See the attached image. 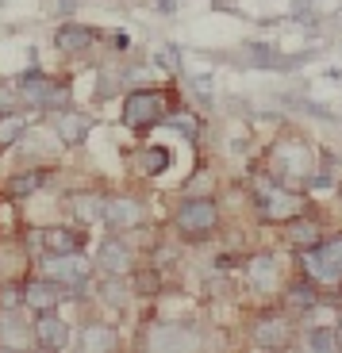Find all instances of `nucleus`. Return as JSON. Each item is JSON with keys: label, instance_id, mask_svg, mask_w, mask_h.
<instances>
[{"label": "nucleus", "instance_id": "f257e3e1", "mask_svg": "<svg viewBox=\"0 0 342 353\" xmlns=\"http://www.w3.org/2000/svg\"><path fill=\"white\" fill-rule=\"evenodd\" d=\"M300 269H304L307 281L319 284H339L342 281V234L339 239H319L316 246L300 250Z\"/></svg>", "mask_w": 342, "mask_h": 353}, {"label": "nucleus", "instance_id": "f03ea898", "mask_svg": "<svg viewBox=\"0 0 342 353\" xmlns=\"http://www.w3.org/2000/svg\"><path fill=\"white\" fill-rule=\"evenodd\" d=\"M16 88H19L23 100H31V108H43V112H50V115L70 104V85L46 77V73H39V70H27Z\"/></svg>", "mask_w": 342, "mask_h": 353}, {"label": "nucleus", "instance_id": "7ed1b4c3", "mask_svg": "<svg viewBox=\"0 0 342 353\" xmlns=\"http://www.w3.org/2000/svg\"><path fill=\"white\" fill-rule=\"evenodd\" d=\"M120 119H123V127H131V131H146V127L166 119V100H162L158 92L139 88V92H131V97L123 100Z\"/></svg>", "mask_w": 342, "mask_h": 353}, {"label": "nucleus", "instance_id": "20e7f679", "mask_svg": "<svg viewBox=\"0 0 342 353\" xmlns=\"http://www.w3.org/2000/svg\"><path fill=\"white\" fill-rule=\"evenodd\" d=\"M216 223H220V208H216V200H208V196L184 200L181 208H177V227H181V234H189V239L211 234Z\"/></svg>", "mask_w": 342, "mask_h": 353}, {"label": "nucleus", "instance_id": "39448f33", "mask_svg": "<svg viewBox=\"0 0 342 353\" xmlns=\"http://www.w3.org/2000/svg\"><path fill=\"white\" fill-rule=\"evenodd\" d=\"M258 208H262L265 219L289 223L304 212V200H300L296 192H289L285 185H277V188H262V192H258Z\"/></svg>", "mask_w": 342, "mask_h": 353}, {"label": "nucleus", "instance_id": "423d86ee", "mask_svg": "<svg viewBox=\"0 0 342 353\" xmlns=\"http://www.w3.org/2000/svg\"><path fill=\"white\" fill-rule=\"evenodd\" d=\"M46 273H50L58 284H81L88 273H93V261H88L81 250H73V254H50Z\"/></svg>", "mask_w": 342, "mask_h": 353}, {"label": "nucleus", "instance_id": "0eeeda50", "mask_svg": "<svg viewBox=\"0 0 342 353\" xmlns=\"http://www.w3.org/2000/svg\"><path fill=\"white\" fill-rule=\"evenodd\" d=\"M66 296V284H58L54 276H35L23 284V307L31 311H54Z\"/></svg>", "mask_w": 342, "mask_h": 353}, {"label": "nucleus", "instance_id": "6e6552de", "mask_svg": "<svg viewBox=\"0 0 342 353\" xmlns=\"http://www.w3.org/2000/svg\"><path fill=\"white\" fill-rule=\"evenodd\" d=\"M250 338H254V345H262V350H281V345L292 342V323L285 315H262L250 327Z\"/></svg>", "mask_w": 342, "mask_h": 353}, {"label": "nucleus", "instance_id": "1a4fd4ad", "mask_svg": "<svg viewBox=\"0 0 342 353\" xmlns=\"http://www.w3.org/2000/svg\"><path fill=\"white\" fill-rule=\"evenodd\" d=\"M104 223L112 230H131L142 223V203L135 196H108L104 200Z\"/></svg>", "mask_w": 342, "mask_h": 353}, {"label": "nucleus", "instance_id": "9d476101", "mask_svg": "<svg viewBox=\"0 0 342 353\" xmlns=\"http://www.w3.org/2000/svg\"><path fill=\"white\" fill-rule=\"evenodd\" d=\"M131 261H135V254H131V246H127L123 239H104V242H100V250H97V265L104 269L108 276L131 273Z\"/></svg>", "mask_w": 342, "mask_h": 353}, {"label": "nucleus", "instance_id": "9b49d317", "mask_svg": "<svg viewBox=\"0 0 342 353\" xmlns=\"http://www.w3.org/2000/svg\"><path fill=\"white\" fill-rule=\"evenodd\" d=\"M35 342L46 345V350H66V345H70V327H66V319H58L54 311H39Z\"/></svg>", "mask_w": 342, "mask_h": 353}, {"label": "nucleus", "instance_id": "f8f14e48", "mask_svg": "<svg viewBox=\"0 0 342 353\" xmlns=\"http://www.w3.org/2000/svg\"><path fill=\"white\" fill-rule=\"evenodd\" d=\"M54 134H58V142H66V146H81L85 134H88V115L73 112V108L54 112Z\"/></svg>", "mask_w": 342, "mask_h": 353}, {"label": "nucleus", "instance_id": "ddd939ff", "mask_svg": "<svg viewBox=\"0 0 342 353\" xmlns=\"http://www.w3.org/2000/svg\"><path fill=\"white\" fill-rule=\"evenodd\" d=\"M277 273H281V269H277V257L262 254L246 265V284L254 292H262V296H269V292L277 288Z\"/></svg>", "mask_w": 342, "mask_h": 353}, {"label": "nucleus", "instance_id": "4468645a", "mask_svg": "<svg viewBox=\"0 0 342 353\" xmlns=\"http://www.w3.org/2000/svg\"><path fill=\"white\" fill-rule=\"evenodd\" d=\"M150 345H154V350H173V345L196 350V345H200V338H196L193 330H184L181 323H162V327L150 330Z\"/></svg>", "mask_w": 342, "mask_h": 353}, {"label": "nucleus", "instance_id": "2eb2a0df", "mask_svg": "<svg viewBox=\"0 0 342 353\" xmlns=\"http://www.w3.org/2000/svg\"><path fill=\"white\" fill-rule=\"evenodd\" d=\"M93 43H97V31H88V27H81V23H61L58 31H54V46L66 50V54H81Z\"/></svg>", "mask_w": 342, "mask_h": 353}, {"label": "nucleus", "instance_id": "dca6fc26", "mask_svg": "<svg viewBox=\"0 0 342 353\" xmlns=\"http://www.w3.org/2000/svg\"><path fill=\"white\" fill-rule=\"evenodd\" d=\"M77 345L85 353H108V350L120 345V334H115L112 327H104V323H88V327L77 334Z\"/></svg>", "mask_w": 342, "mask_h": 353}, {"label": "nucleus", "instance_id": "f3484780", "mask_svg": "<svg viewBox=\"0 0 342 353\" xmlns=\"http://www.w3.org/2000/svg\"><path fill=\"white\" fill-rule=\"evenodd\" d=\"M39 242H43L46 254H73V250L85 246V239L70 227H46L43 234H39Z\"/></svg>", "mask_w": 342, "mask_h": 353}, {"label": "nucleus", "instance_id": "a211bd4d", "mask_svg": "<svg viewBox=\"0 0 342 353\" xmlns=\"http://www.w3.org/2000/svg\"><path fill=\"white\" fill-rule=\"evenodd\" d=\"M31 327H23L12 311H0V345H8V350H27L31 345Z\"/></svg>", "mask_w": 342, "mask_h": 353}, {"label": "nucleus", "instance_id": "6ab92c4d", "mask_svg": "<svg viewBox=\"0 0 342 353\" xmlns=\"http://www.w3.org/2000/svg\"><path fill=\"white\" fill-rule=\"evenodd\" d=\"M169 161H173V154H169L166 146H146V150H139V154H135V169H139V173H146V176L166 173V169H169Z\"/></svg>", "mask_w": 342, "mask_h": 353}, {"label": "nucleus", "instance_id": "aec40b11", "mask_svg": "<svg viewBox=\"0 0 342 353\" xmlns=\"http://www.w3.org/2000/svg\"><path fill=\"white\" fill-rule=\"evenodd\" d=\"M73 215H77V223H100L104 219V196L97 192H77L73 196Z\"/></svg>", "mask_w": 342, "mask_h": 353}, {"label": "nucleus", "instance_id": "412c9836", "mask_svg": "<svg viewBox=\"0 0 342 353\" xmlns=\"http://www.w3.org/2000/svg\"><path fill=\"white\" fill-rule=\"evenodd\" d=\"M27 131V115L23 112H0V150L12 146L16 139H23Z\"/></svg>", "mask_w": 342, "mask_h": 353}, {"label": "nucleus", "instance_id": "4be33fe9", "mask_svg": "<svg viewBox=\"0 0 342 353\" xmlns=\"http://www.w3.org/2000/svg\"><path fill=\"white\" fill-rule=\"evenodd\" d=\"M43 181H46V173H43V169L19 173V176H12V181H8V196H12V200H23V196L39 192V188H43Z\"/></svg>", "mask_w": 342, "mask_h": 353}, {"label": "nucleus", "instance_id": "5701e85b", "mask_svg": "<svg viewBox=\"0 0 342 353\" xmlns=\"http://www.w3.org/2000/svg\"><path fill=\"white\" fill-rule=\"evenodd\" d=\"M131 292H135V296H146V300H150V296H158V292H162L158 269H150V265H146V269H135V273H131Z\"/></svg>", "mask_w": 342, "mask_h": 353}, {"label": "nucleus", "instance_id": "b1692460", "mask_svg": "<svg viewBox=\"0 0 342 353\" xmlns=\"http://www.w3.org/2000/svg\"><path fill=\"white\" fill-rule=\"evenodd\" d=\"M289 223H292V227H289V242H292V246L304 250V246H316V242H319V223H304L300 215H296V219H289Z\"/></svg>", "mask_w": 342, "mask_h": 353}, {"label": "nucleus", "instance_id": "393cba45", "mask_svg": "<svg viewBox=\"0 0 342 353\" xmlns=\"http://www.w3.org/2000/svg\"><path fill=\"white\" fill-rule=\"evenodd\" d=\"M307 345H312V350H319V353H327V350H334V345H339V334H334V330H327V327H316L312 334H307Z\"/></svg>", "mask_w": 342, "mask_h": 353}, {"label": "nucleus", "instance_id": "a878e982", "mask_svg": "<svg viewBox=\"0 0 342 353\" xmlns=\"http://www.w3.org/2000/svg\"><path fill=\"white\" fill-rule=\"evenodd\" d=\"M120 288H123V276H108L104 281V303L123 307V303H127V292H120Z\"/></svg>", "mask_w": 342, "mask_h": 353}, {"label": "nucleus", "instance_id": "bb28decb", "mask_svg": "<svg viewBox=\"0 0 342 353\" xmlns=\"http://www.w3.org/2000/svg\"><path fill=\"white\" fill-rule=\"evenodd\" d=\"M243 58H246V65H277V58H273V54L265 50L262 43H250V46H246Z\"/></svg>", "mask_w": 342, "mask_h": 353}, {"label": "nucleus", "instance_id": "cd10ccee", "mask_svg": "<svg viewBox=\"0 0 342 353\" xmlns=\"http://www.w3.org/2000/svg\"><path fill=\"white\" fill-rule=\"evenodd\" d=\"M289 300L296 303V307H312V303H319V296H316V288H312V284H296Z\"/></svg>", "mask_w": 342, "mask_h": 353}, {"label": "nucleus", "instance_id": "c85d7f7f", "mask_svg": "<svg viewBox=\"0 0 342 353\" xmlns=\"http://www.w3.org/2000/svg\"><path fill=\"white\" fill-rule=\"evenodd\" d=\"M46 12H50V16L66 12V16H70V12H73V0H46Z\"/></svg>", "mask_w": 342, "mask_h": 353}, {"label": "nucleus", "instance_id": "c756f323", "mask_svg": "<svg viewBox=\"0 0 342 353\" xmlns=\"http://www.w3.org/2000/svg\"><path fill=\"white\" fill-rule=\"evenodd\" d=\"M169 123H173V127H181V131H189V134H196V119H193V115H173Z\"/></svg>", "mask_w": 342, "mask_h": 353}]
</instances>
